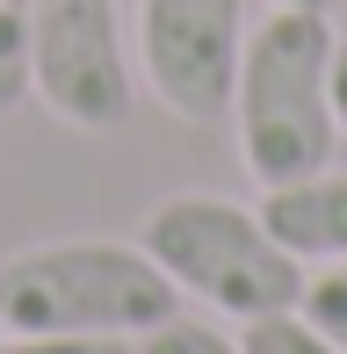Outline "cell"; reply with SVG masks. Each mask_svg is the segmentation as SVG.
Wrapping results in <instances>:
<instances>
[{"mask_svg":"<svg viewBox=\"0 0 347 354\" xmlns=\"http://www.w3.org/2000/svg\"><path fill=\"white\" fill-rule=\"evenodd\" d=\"M333 44H340L333 15H311V8H268L246 29L232 123H239V167L261 188L333 167V145H340Z\"/></svg>","mask_w":347,"mask_h":354,"instance_id":"obj_1","label":"cell"},{"mask_svg":"<svg viewBox=\"0 0 347 354\" xmlns=\"http://www.w3.org/2000/svg\"><path fill=\"white\" fill-rule=\"evenodd\" d=\"M181 311V289L145 246L123 239H51L0 261V333L44 340H145Z\"/></svg>","mask_w":347,"mask_h":354,"instance_id":"obj_2","label":"cell"},{"mask_svg":"<svg viewBox=\"0 0 347 354\" xmlns=\"http://www.w3.org/2000/svg\"><path fill=\"white\" fill-rule=\"evenodd\" d=\"M138 246L160 261V275L181 297L210 304L232 326L297 311V297H304V261H290L268 239L261 210H246L232 196H167V203H152Z\"/></svg>","mask_w":347,"mask_h":354,"instance_id":"obj_3","label":"cell"},{"mask_svg":"<svg viewBox=\"0 0 347 354\" xmlns=\"http://www.w3.org/2000/svg\"><path fill=\"white\" fill-rule=\"evenodd\" d=\"M246 51V0H138V73L174 123L232 116Z\"/></svg>","mask_w":347,"mask_h":354,"instance_id":"obj_4","label":"cell"},{"mask_svg":"<svg viewBox=\"0 0 347 354\" xmlns=\"http://www.w3.org/2000/svg\"><path fill=\"white\" fill-rule=\"evenodd\" d=\"M29 94L73 131H116L131 116L116 0H29Z\"/></svg>","mask_w":347,"mask_h":354,"instance_id":"obj_5","label":"cell"},{"mask_svg":"<svg viewBox=\"0 0 347 354\" xmlns=\"http://www.w3.org/2000/svg\"><path fill=\"white\" fill-rule=\"evenodd\" d=\"M261 224L290 261L304 268H326V261H347V174L340 167H319L304 181H282V188H261Z\"/></svg>","mask_w":347,"mask_h":354,"instance_id":"obj_6","label":"cell"},{"mask_svg":"<svg viewBox=\"0 0 347 354\" xmlns=\"http://www.w3.org/2000/svg\"><path fill=\"white\" fill-rule=\"evenodd\" d=\"M29 94V0H0V116Z\"/></svg>","mask_w":347,"mask_h":354,"instance_id":"obj_7","label":"cell"},{"mask_svg":"<svg viewBox=\"0 0 347 354\" xmlns=\"http://www.w3.org/2000/svg\"><path fill=\"white\" fill-rule=\"evenodd\" d=\"M304 326H319L326 340L347 354V261H326L319 275H304V297H297Z\"/></svg>","mask_w":347,"mask_h":354,"instance_id":"obj_8","label":"cell"},{"mask_svg":"<svg viewBox=\"0 0 347 354\" xmlns=\"http://www.w3.org/2000/svg\"><path fill=\"white\" fill-rule=\"evenodd\" d=\"M138 354H246V347L232 340L225 326H210V318H188V311H174L167 326H152L145 340H138Z\"/></svg>","mask_w":347,"mask_h":354,"instance_id":"obj_9","label":"cell"},{"mask_svg":"<svg viewBox=\"0 0 347 354\" xmlns=\"http://www.w3.org/2000/svg\"><path fill=\"white\" fill-rule=\"evenodd\" d=\"M246 354H340L319 326H304V311H275V318H254L246 326Z\"/></svg>","mask_w":347,"mask_h":354,"instance_id":"obj_10","label":"cell"},{"mask_svg":"<svg viewBox=\"0 0 347 354\" xmlns=\"http://www.w3.org/2000/svg\"><path fill=\"white\" fill-rule=\"evenodd\" d=\"M0 354H116V340H44V333H0Z\"/></svg>","mask_w":347,"mask_h":354,"instance_id":"obj_11","label":"cell"},{"mask_svg":"<svg viewBox=\"0 0 347 354\" xmlns=\"http://www.w3.org/2000/svg\"><path fill=\"white\" fill-rule=\"evenodd\" d=\"M333 116H340V138H347V37L333 44Z\"/></svg>","mask_w":347,"mask_h":354,"instance_id":"obj_12","label":"cell"},{"mask_svg":"<svg viewBox=\"0 0 347 354\" xmlns=\"http://www.w3.org/2000/svg\"><path fill=\"white\" fill-rule=\"evenodd\" d=\"M268 8H311V15H333L340 0H268Z\"/></svg>","mask_w":347,"mask_h":354,"instance_id":"obj_13","label":"cell"}]
</instances>
